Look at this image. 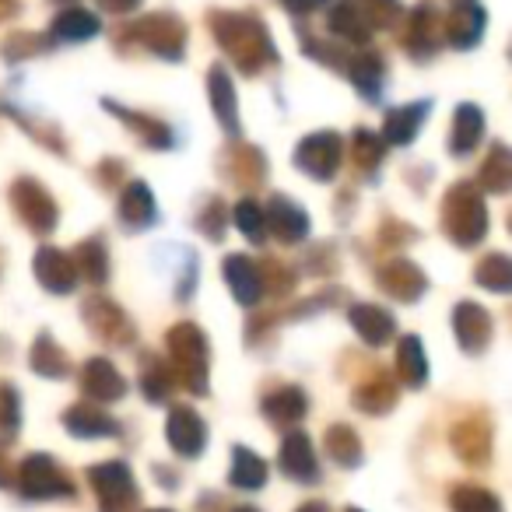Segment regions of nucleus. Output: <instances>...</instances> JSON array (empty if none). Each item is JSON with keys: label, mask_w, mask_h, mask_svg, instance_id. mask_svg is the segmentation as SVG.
<instances>
[{"label": "nucleus", "mask_w": 512, "mask_h": 512, "mask_svg": "<svg viewBox=\"0 0 512 512\" xmlns=\"http://www.w3.org/2000/svg\"><path fill=\"white\" fill-rule=\"evenodd\" d=\"M214 32H218L221 46L225 50H232L235 57L246 64V57H260V46L264 50H271V43H267V32L260 22H253V18H242V15H218L214 18Z\"/></svg>", "instance_id": "nucleus-3"}, {"label": "nucleus", "mask_w": 512, "mask_h": 512, "mask_svg": "<svg viewBox=\"0 0 512 512\" xmlns=\"http://www.w3.org/2000/svg\"><path fill=\"white\" fill-rule=\"evenodd\" d=\"M281 470L295 481H316L320 477V467H316V453L309 435L302 432H288L285 442H281Z\"/></svg>", "instance_id": "nucleus-8"}, {"label": "nucleus", "mask_w": 512, "mask_h": 512, "mask_svg": "<svg viewBox=\"0 0 512 512\" xmlns=\"http://www.w3.org/2000/svg\"><path fill=\"white\" fill-rule=\"evenodd\" d=\"M477 281H481L484 288H491V292L505 295L512 285V264L502 253L488 256V260H481V267H477Z\"/></svg>", "instance_id": "nucleus-30"}, {"label": "nucleus", "mask_w": 512, "mask_h": 512, "mask_svg": "<svg viewBox=\"0 0 512 512\" xmlns=\"http://www.w3.org/2000/svg\"><path fill=\"white\" fill-rule=\"evenodd\" d=\"M235 225H239V232L246 235V239L264 242V232H267L264 207L256 204V200H242V204L235 207Z\"/></svg>", "instance_id": "nucleus-34"}, {"label": "nucleus", "mask_w": 512, "mask_h": 512, "mask_svg": "<svg viewBox=\"0 0 512 512\" xmlns=\"http://www.w3.org/2000/svg\"><path fill=\"white\" fill-rule=\"evenodd\" d=\"M207 88H211V106H214V113H218L221 127H225L228 134H239V113H235V88H232V78L225 74V67H214L211 81H207Z\"/></svg>", "instance_id": "nucleus-17"}, {"label": "nucleus", "mask_w": 512, "mask_h": 512, "mask_svg": "<svg viewBox=\"0 0 512 512\" xmlns=\"http://www.w3.org/2000/svg\"><path fill=\"white\" fill-rule=\"evenodd\" d=\"M481 183L495 193H502L505 186H509V155H505V148L491 151V162L481 169Z\"/></svg>", "instance_id": "nucleus-35"}, {"label": "nucleus", "mask_w": 512, "mask_h": 512, "mask_svg": "<svg viewBox=\"0 0 512 512\" xmlns=\"http://www.w3.org/2000/svg\"><path fill=\"white\" fill-rule=\"evenodd\" d=\"M484 32V11L477 8L474 0L470 4H460V8L453 11V18H449V39H453V46H474L477 39H481Z\"/></svg>", "instance_id": "nucleus-23"}, {"label": "nucleus", "mask_w": 512, "mask_h": 512, "mask_svg": "<svg viewBox=\"0 0 512 512\" xmlns=\"http://www.w3.org/2000/svg\"><path fill=\"white\" fill-rule=\"evenodd\" d=\"M0 425L8 428V435L18 432V393H15V386H0Z\"/></svg>", "instance_id": "nucleus-37"}, {"label": "nucleus", "mask_w": 512, "mask_h": 512, "mask_svg": "<svg viewBox=\"0 0 512 512\" xmlns=\"http://www.w3.org/2000/svg\"><path fill=\"white\" fill-rule=\"evenodd\" d=\"M85 393L92 400H99V404H106V400H116V397H123V379H120V372L113 369V365L106 362V358H92V362L85 365Z\"/></svg>", "instance_id": "nucleus-15"}, {"label": "nucleus", "mask_w": 512, "mask_h": 512, "mask_svg": "<svg viewBox=\"0 0 512 512\" xmlns=\"http://www.w3.org/2000/svg\"><path fill=\"white\" fill-rule=\"evenodd\" d=\"M22 488L29 498H57V495H71V481L67 474H60L57 463L50 456H29L22 463Z\"/></svg>", "instance_id": "nucleus-6"}, {"label": "nucleus", "mask_w": 512, "mask_h": 512, "mask_svg": "<svg viewBox=\"0 0 512 512\" xmlns=\"http://www.w3.org/2000/svg\"><path fill=\"white\" fill-rule=\"evenodd\" d=\"M36 278L43 281L50 292L64 295L74 288V281H78V267L71 264V256L60 253V249L46 246L36 253Z\"/></svg>", "instance_id": "nucleus-9"}, {"label": "nucleus", "mask_w": 512, "mask_h": 512, "mask_svg": "<svg viewBox=\"0 0 512 512\" xmlns=\"http://www.w3.org/2000/svg\"><path fill=\"white\" fill-rule=\"evenodd\" d=\"M446 228H449V239L460 242V246H474V242L484 235V228H488V211H484L481 200H477L467 186L449 193Z\"/></svg>", "instance_id": "nucleus-1"}, {"label": "nucleus", "mask_w": 512, "mask_h": 512, "mask_svg": "<svg viewBox=\"0 0 512 512\" xmlns=\"http://www.w3.org/2000/svg\"><path fill=\"white\" fill-rule=\"evenodd\" d=\"M232 484L242 491H256L260 484L267 481V463L260 460L256 453H249L246 446H235L232 449Z\"/></svg>", "instance_id": "nucleus-24"}, {"label": "nucleus", "mask_w": 512, "mask_h": 512, "mask_svg": "<svg viewBox=\"0 0 512 512\" xmlns=\"http://www.w3.org/2000/svg\"><path fill=\"white\" fill-rule=\"evenodd\" d=\"M299 512H327V505H320V502H313V505H302Z\"/></svg>", "instance_id": "nucleus-40"}, {"label": "nucleus", "mask_w": 512, "mask_h": 512, "mask_svg": "<svg viewBox=\"0 0 512 512\" xmlns=\"http://www.w3.org/2000/svg\"><path fill=\"white\" fill-rule=\"evenodd\" d=\"M141 36H144V43L155 53H162V57H179V50H183V25H179V18H169V15L144 18Z\"/></svg>", "instance_id": "nucleus-12"}, {"label": "nucleus", "mask_w": 512, "mask_h": 512, "mask_svg": "<svg viewBox=\"0 0 512 512\" xmlns=\"http://www.w3.org/2000/svg\"><path fill=\"white\" fill-rule=\"evenodd\" d=\"M15 204L22 207L25 221H29L32 228H39V232H50L53 221H57V207H53V200L46 197L36 183H18L15 186Z\"/></svg>", "instance_id": "nucleus-14"}, {"label": "nucleus", "mask_w": 512, "mask_h": 512, "mask_svg": "<svg viewBox=\"0 0 512 512\" xmlns=\"http://www.w3.org/2000/svg\"><path fill=\"white\" fill-rule=\"evenodd\" d=\"M232 512H256V509H232Z\"/></svg>", "instance_id": "nucleus-41"}, {"label": "nucleus", "mask_w": 512, "mask_h": 512, "mask_svg": "<svg viewBox=\"0 0 512 512\" xmlns=\"http://www.w3.org/2000/svg\"><path fill=\"white\" fill-rule=\"evenodd\" d=\"M351 327L362 334V341L365 344H383L386 337L393 334V320H390V313H383L379 306H355L351 309Z\"/></svg>", "instance_id": "nucleus-21"}, {"label": "nucleus", "mask_w": 512, "mask_h": 512, "mask_svg": "<svg viewBox=\"0 0 512 512\" xmlns=\"http://www.w3.org/2000/svg\"><path fill=\"white\" fill-rule=\"evenodd\" d=\"M383 285H386V292L397 295V299L414 302L421 295V288H425V278H421V271L414 264L400 260V264H390V271H383Z\"/></svg>", "instance_id": "nucleus-26"}, {"label": "nucleus", "mask_w": 512, "mask_h": 512, "mask_svg": "<svg viewBox=\"0 0 512 512\" xmlns=\"http://www.w3.org/2000/svg\"><path fill=\"white\" fill-rule=\"evenodd\" d=\"M484 134V116L477 106H460L453 116V137H449V148H453V155H470V151L477 148V141H481Z\"/></svg>", "instance_id": "nucleus-16"}, {"label": "nucleus", "mask_w": 512, "mask_h": 512, "mask_svg": "<svg viewBox=\"0 0 512 512\" xmlns=\"http://www.w3.org/2000/svg\"><path fill=\"white\" fill-rule=\"evenodd\" d=\"M155 512H165V509H155Z\"/></svg>", "instance_id": "nucleus-44"}, {"label": "nucleus", "mask_w": 512, "mask_h": 512, "mask_svg": "<svg viewBox=\"0 0 512 512\" xmlns=\"http://www.w3.org/2000/svg\"><path fill=\"white\" fill-rule=\"evenodd\" d=\"M453 512H502L498 498L484 488H474V484H463V488L453 491Z\"/></svg>", "instance_id": "nucleus-29"}, {"label": "nucleus", "mask_w": 512, "mask_h": 512, "mask_svg": "<svg viewBox=\"0 0 512 512\" xmlns=\"http://www.w3.org/2000/svg\"><path fill=\"white\" fill-rule=\"evenodd\" d=\"M78 256L85 260V274L95 281V285H102L106 281V249H102V242H85V246L78 249Z\"/></svg>", "instance_id": "nucleus-36"}, {"label": "nucleus", "mask_w": 512, "mask_h": 512, "mask_svg": "<svg viewBox=\"0 0 512 512\" xmlns=\"http://www.w3.org/2000/svg\"><path fill=\"white\" fill-rule=\"evenodd\" d=\"M32 369L43 372V376H50V379H60L67 372V358L57 351V344L50 341V334L39 337V344L32 348Z\"/></svg>", "instance_id": "nucleus-31"}, {"label": "nucleus", "mask_w": 512, "mask_h": 512, "mask_svg": "<svg viewBox=\"0 0 512 512\" xmlns=\"http://www.w3.org/2000/svg\"><path fill=\"white\" fill-rule=\"evenodd\" d=\"M264 411H267V418L281 421V425L299 421L302 414H306V393L295 390V386H285V390H278L274 397L264 400Z\"/></svg>", "instance_id": "nucleus-28"}, {"label": "nucleus", "mask_w": 512, "mask_h": 512, "mask_svg": "<svg viewBox=\"0 0 512 512\" xmlns=\"http://www.w3.org/2000/svg\"><path fill=\"white\" fill-rule=\"evenodd\" d=\"M225 281L232 285L235 299H239L242 306H256L260 295H264L260 271H256V264L253 260H246V256H228L225 260Z\"/></svg>", "instance_id": "nucleus-11"}, {"label": "nucleus", "mask_w": 512, "mask_h": 512, "mask_svg": "<svg viewBox=\"0 0 512 512\" xmlns=\"http://www.w3.org/2000/svg\"><path fill=\"white\" fill-rule=\"evenodd\" d=\"M341 158H344V141L337 134H330V130L306 137V141L299 144V151H295L299 169H306L309 176H316V179L334 176L337 165H341Z\"/></svg>", "instance_id": "nucleus-5"}, {"label": "nucleus", "mask_w": 512, "mask_h": 512, "mask_svg": "<svg viewBox=\"0 0 512 512\" xmlns=\"http://www.w3.org/2000/svg\"><path fill=\"white\" fill-rule=\"evenodd\" d=\"M120 218L134 228H144L155 221V197H151L148 186L144 183L127 186V193H123V200H120Z\"/></svg>", "instance_id": "nucleus-25"}, {"label": "nucleus", "mask_w": 512, "mask_h": 512, "mask_svg": "<svg viewBox=\"0 0 512 512\" xmlns=\"http://www.w3.org/2000/svg\"><path fill=\"white\" fill-rule=\"evenodd\" d=\"M99 4L106 11H116V15H123V11H134L137 4H141V0H99Z\"/></svg>", "instance_id": "nucleus-39"}, {"label": "nucleus", "mask_w": 512, "mask_h": 512, "mask_svg": "<svg viewBox=\"0 0 512 512\" xmlns=\"http://www.w3.org/2000/svg\"><path fill=\"white\" fill-rule=\"evenodd\" d=\"M99 32V18L85 8H67L64 15H57L53 22V36L64 39V43H85Z\"/></svg>", "instance_id": "nucleus-22"}, {"label": "nucleus", "mask_w": 512, "mask_h": 512, "mask_svg": "<svg viewBox=\"0 0 512 512\" xmlns=\"http://www.w3.org/2000/svg\"><path fill=\"white\" fill-rule=\"evenodd\" d=\"M288 11H295V15H309V11H316L323 4V0H281Z\"/></svg>", "instance_id": "nucleus-38"}, {"label": "nucleus", "mask_w": 512, "mask_h": 512, "mask_svg": "<svg viewBox=\"0 0 512 512\" xmlns=\"http://www.w3.org/2000/svg\"><path fill=\"white\" fill-rule=\"evenodd\" d=\"M453 330H456V337H460L463 348L481 351L491 337V316L484 313L481 306H474V302H463V306H456V313H453Z\"/></svg>", "instance_id": "nucleus-10"}, {"label": "nucleus", "mask_w": 512, "mask_h": 512, "mask_svg": "<svg viewBox=\"0 0 512 512\" xmlns=\"http://www.w3.org/2000/svg\"><path fill=\"white\" fill-rule=\"evenodd\" d=\"M460 4H470V0H460Z\"/></svg>", "instance_id": "nucleus-42"}, {"label": "nucleus", "mask_w": 512, "mask_h": 512, "mask_svg": "<svg viewBox=\"0 0 512 512\" xmlns=\"http://www.w3.org/2000/svg\"><path fill=\"white\" fill-rule=\"evenodd\" d=\"M397 372L407 386H421L428 376V362H425V351H421L418 337H404L397 348Z\"/></svg>", "instance_id": "nucleus-27"}, {"label": "nucleus", "mask_w": 512, "mask_h": 512, "mask_svg": "<svg viewBox=\"0 0 512 512\" xmlns=\"http://www.w3.org/2000/svg\"><path fill=\"white\" fill-rule=\"evenodd\" d=\"M64 421L78 439H99V435L120 432V425H116L106 411H99V407H92V404H81V407H74V411H67Z\"/></svg>", "instance_id": "nucleus-18"}, {"label": "nucleus", "mask_w": 512, "mask_h": 512, "mask_svg": "<svg viewBox=\"0 0 512 512\" xmlns=\"http://www.w3.org/2000/svg\"><path fill=\"white\" fill-rule=\"evenodd\" d=\"M348 512H358V509H348Z\"/></svg>", "instance_id": "nucleus-43"}, {"label": "nucleus", "mask_w": 512, "mask_h": 512, "mask_svg": "<svg viewBox=\"0 0 512 512\" xmlns=\"http://www.w3.org/2000/svg\"><path fill=\"white\" fill-rule=\"evenodd\" d=\"M351 81L362 88L365 99H376V95H379V81H383V64H379V57H372V53L358 57L355 64H351Z\"/></svg>", "instance_id": "nucleus-32"}, {"label": "nucleus", "mask_w": 512, "mask_h": 512, "mask_svg": "<svg viewBox=\"0 0 512 512\" xmlns=\"http://www.w3.org/2000/svg\"><path fill=\"white\" fill-rule=\"evenodd\" d=\"M327 449L337 456V463H348V467H355V463L362 460V442H358V435L351 432V428H344V425L330 428Z\"/></svg>", "instance_id": "nucleus-33"}, {"label": "nucleus", "mask_w": 512, "mask_h": 512, "mask_svg": "<svg viewBox=\"0 0 512 512\" xmlns=\"http://www.w3.org/2000/svg\"><path fill=\"white\" fill-rule=\"evenodd\" d=\"M428 113V102H414V106H404V109H393L390 116H386V141L390 144H411L414 134L421 130V120H425Z\"/></svg>", "instance_id": "nucleus-20"}, {"label": "nucleus", "mask_w": 512, "mask_h": 512, "mask_svg": "<svg viewBox=\"0 0 512 512\" xmlns=\"http://www.w3.org/2000/svg\"><path fill=\"white\" fill-rule=\"evenodd\" d=\"M264 218H267V225L274 228V235L285 242H299L302 235L309 232V218L299 211V204H292V200H285V197H274L271 207L264 211Z\"/></svg>", "instance_id": "nucleus-13"}, {"label": "nucleus", "mask_w": 512, "mask_h": 512, "mask_svg": "<svg viewBox=\"0 0 512 512\" xmlns=\"http://www.w3.org/2000/svg\"><path fill=\"white\" fill-rule=\"evenodd\" d=\"M88 481L95 484V495H99L106 512H123L137 498L134 477H130L127 463H106V467L88 470Z\"/></svg>", "instance_id": "nucleus-4"}, {"label": "nucleus", "mask_w": 512, "mask_h": 512, "mask_svg": "<svg viewBox=\"0 0 512 512\" xmlns=\"http://www.w3.org/2000/svg\"><path fill=\"white\" fill-rule=\"evenodd\" d=\"M207 442V425L197 418V411L190 407H176L169 414V446L179 456H197Z\"/></svg>", "instance_id": "nucleus-7"}, {"label": "nucleus", "mask_w": 512, "mask_h": 512, "mask_svg": "<svg viewBox=\"0 0 512 512\" xmlns=\"http://www.w3.org/2000/svg\"><path fill=\"white\" fill-rule=\"evenodd\" d=\"M169 348L176 358L179 372L186 376L190 390H204L207 386V341L200 337L197 327H179L169 334Z\"/></svg>", "instance_id": "nucleus-2"}, {"label": "nucleus", "mask_w": 512, "mask_h": 512, "mask_svg": "<svg viewBox=\"0 0 512 512\" xmlns=\"http://www.w3.org/2000/svg\"><path fill=\"white\" fill-rule=\"evenodd\" d=\"M330 25H334L337 36L351 39V43H365L372 32L369 25V15H365L362 0H344V4H337L334 15H330Z\"/></svg>", "instance_id": "nucleus-19"}]
</instances>
